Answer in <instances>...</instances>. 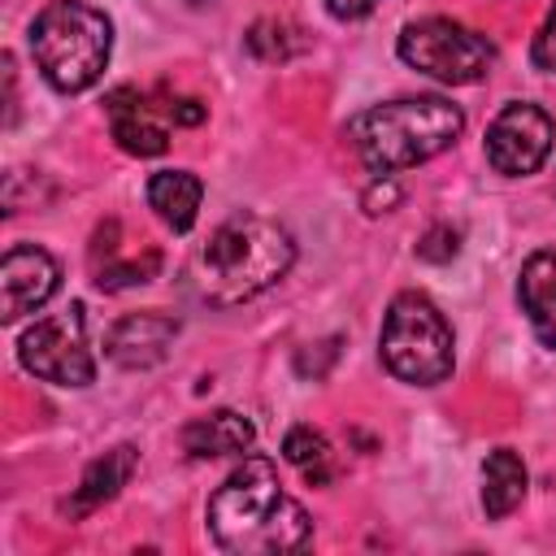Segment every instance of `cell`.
<instances>
[{"label": "cell", "mask_w": 556, "mask_h": 556, "mask_svg": "<svg viewBox=\"0 0 556 556\" xmlns=\"http://www.w3.org/2000/svg\"><path fill=\"white\" fill-rule=\"evenodd\" d=\"M208 534L230 556H282L313 539V517L282 491L274 460L243 456L226 482L208 495Z\"/></svg>", "instance_id": "6da1fadb"}, {"label": "cell", "mask_w": 556, "mask_h": 556, "mask_svg": "<svg viewBox=\"0 0 556 556\" xmlns=\"http://www.w3.org/2000/svg\"><path fill=\"white\" fill-rule=\"evenodd\" d=\"M295 261V239L282 222L261 213H235L226 217L208 243H200L187 278L204 304L230 308L261 291H269Z\"/></svg>", "instance_id": "7a4b0ae2"}, {"label": "cell", "mask_w": 556, "mask_h": 556, "mask_svg": "<svg viewBox=\"0 0 556 556\" xmlns=\"http://www.w3.org/2000/svg\"><path fill=\"white\" fill-rule=\"evenodd\" d=\"M465 130V113L443 96H404L374 104L348 122V139L369 174H395L452 148Z\"/></svg>", "instance_id": "3957f363"}, {"label": "cell", "mask_w": 556, "mask_h": 556, "mask_svg": "<svg viewBox=\"0 0 556 556\" xmlns=\"http://www.w3.org/2000/svg\"><path fill=\"white\" fill-rule=\"evenodd\" d=\"M30 56L43 74V83L61 96H78L104 78V65L113 56V22L91 9L87 0H52L35 13L30 30Z\"/></svg>", "instance_id": "277c9868"}, {"label": "cell", "mask_w": 556, "mask_h": 556, "mask_svg": "<svg viewBox=\"0 0 556 556\" xmlns=\"http://www.w3.org/2000/svg\"><path fill=\"white\" fill-rule=\"evenodd\" d=\"M378 352L391 378L408 387H439L452 374V326L421 291H400L382 317Z\"/></svg>", "instance_id": "5b68a950"}, {"label": "cell", "mask_w": 556, "mask_h": 556, "mask_svg": "<svg viewBox=\"0 0 556 556\" xmlns=\"http://www.w3.org/2000/svg\"><path fill=\"white\" fill-rule=\"evenodd\" d=\"M400 61L426 78H439L447 87L482 83L495 65V48L486 35L452 22V17H417L400 30L395 43Z\"/></svg>", "instance_id": "8992f818"}, {"label": "cell", "mask_w": 556, "mask_h": 556, "mask_svg": "<svg viewBox=\"0 0 556 556\" xmlns=\"http://www.w3.org/2000/svg\"><path fill=\"white\" fill-rule=\"evenodd\" d=\"M17 361L26 374L52 387H91L96 382V356L87 348V317L83 304H70L61 313L39 317L17 339Z\"/></svg>", "instance_id": "52a82bcc"}, {"label": "cell", "mask_w": 556, "mask_h": 556, "mask_svg": "<svg viewBox=\"0 0 556 556\" xmlns=\"http://www.w3.org/2000/svg\"><path fill=\"white\" fill-rule=\"evenodd\" d=\"M552 139H556L552 117L530 100H513L486 126V165L504 178H526L547 161Z\"/></svg>", "instance_id": "ba28073f"}, {"label": "cell", "mask_w": 556, "mask_h": 556, "mask_svg": "<svg viewBox=\"0 0 556 556\" xmlns=\"http://www.w3.org/2000/svg\"><path fill=\"white\" fill-rule=\"evenodd\" d=\"M61 282V265L52 252L35 243H13L0 261V321H17L52 300Z\"/></svg>", "instance_id": "9c48e42d"}, {"label": "cell", "mask_w": 556, "mask_h": 556, "mask_svg": "<svg viewBox=\"0 0 556 556\" xmlns=\"http://www.w3.org/2000/svg\"><path fill=\"white\" fill-rule=\"evenodd\" d=\"M178 334V317L161 313V308H143V313H126L109 326L104 334V356L117 369H152L165 361L169 343Z\"/></svg>", "instance_id": "30bf717a"}, {"label": "cell", "mask_w": 556, "mask_h": 556, "mask_svg": "<svg viewBox=\"0 0 556 556\" xmlns=\"http://www.w3.org/2000/svg\"><path fill=\"white\" fill-rule=\"evenodd\" d=\"M104 109H109L113 139H117L122 152H130V156H161V152L169 148L165 126L152 117L148 100H143L135 87H117V91H109Z\"/></svg>", "instance_id": "8fae6325"}, {"label": "cell", "mask_w": 556, "mask_h": 556, "mask_svg": "<svg viewBox=\"0 0 556 556\" xmlns=\"http://www.w3.org/2000/svg\"><path fill=\"white\" fill-rule=\"evenodd\" d=\"M256 439V426L235 413V408H217L204 417H191L182 426V452L195 460H213V456H243Z\"/></svg>", "instance_id": "7c38bea8"}, {"label": "cell", "mask_w": 556, "mask_h": 556, "mask_svg": "<svg viewBox=\"0 0 556 556\" xmlns=\"http://www.w3.org/2000/svg\"><path fill=\"white\" fill-rule=\"evenodd\" d=\"M139 469V452L130 447V443H117V447H109L104 456H96L87 469H83V478H78V486H74V495L61 504L70 517H87L91 508H100V504H109L126 482H130V473Z\"/></svg>", "instance_id": "4fadbf2b"}, {"label": "cell", "mask_w": 556, "mask_h": 556, "mask_svg": "<svg viewBox=\"0 0 556 556\" xmlns=\"http://www.w3.org/2000/svg\"><path fill=\"white\" fill-rule=\"evenodd\" d=\"M517 304L543 348H556V252H534L517 274Z\"/></svg>", "instance_id": "5bb4252c"}, {"label": "cell", "mask_w": 556, "mask_h": 556, "mask_svg": "<svg viewBox=\"0 0 556 556\" xmlns=\"http://www.w3.org/2000/svg\"><path fill=\"white\" fill-rule=\"evenodd\" d=\"M200 200H204V182L187 169H161L148 178V204L156 208V217L182 235L195 226V213H200Z\"/></svg>", "instance_id": "9a60e30c"}, {"label": "cell", "mask_w": 556, "mask_h": 556, "mask_svg": "<svg viewBox=\"0 0 556 556\" xmlns=\"http://www.w3.org/2000/svg\"><path fill=\"white\" fill-rule=\"evenodd\" d=\"M526 500V465L513 447H495L482 460V513L491 521L508 517Z\"/></svg>", "instance_id": "2e32d148"}, {"label": "cell", "mask_w": 556, "mask_h": 556, "mask_svg": "<svg viewBox=\"0 0 556 556\" xmlns=\"http://www.w3.org/2000/svg\"><path fill=\"white\" fill-rule=\"evenodd\" d=\"M282 456L304 473V482H313V486L334 482V452H330V443H326L321 430H313V426H291L287 439H282Z\"/></svg>", "instance_id": "e0dca14e"}, {"label": "cell", "mask_w": 556, "mask_h": 556, "mask_svg": "<svg viewBox=\"0 0 556 556\" xmlns=\"http://www.w3.org/2000/svg\"><path fill=\"white\" fill-rule=\"evenodd\" d=\"M304 48H308L304 30L291 26V22H282V17H261V22H252V30H248V52H252L256 61H291V56L304 52Z\"/></svg>", "instance_id": "ac0fdd59"}, {"label": "cell", "mask_w": 556, "mask_h": 556, "mask_svg": "<svg viewBox=\"0 0 556 556\" xmlns=\"http://www.w3.org/2000/svg\"><path fill=\"white\" fill-rule=\"evenodd\" d=\"M161 269V256L156 252H143L135 261H113V265H96V282L100 291H122V287H139V282H152V274Z\"/></svg>", "instance_id": "d6986e66"}, {"label": "cell", "mask_w": 556, "mask_h": 556, "mask_svg": "<svg viewBox=\"0 0 556 556\" xmlns=\"http://www.w3.org/2000/svg\"><path fill=\"white\" fill-rule=\"evenodd\" d=\"M460 252V230L456 226H430L421 239H417V256L421 261H430V265H447L452 256Z\"/></svg>", "instance_id": "ffe728a7"}, {"label": "cell", "mask_w": 556, "mask_h": 556, "mask_svg": "<svg viewBox=\"0 0 556 556\" xmlns=\"http://www.w3.org/2000/svg\"><path fill=\"white\" fill-rule=\"evenodd\" d=\"M395 204H400V187L391 182V174H374V182L361 191V208L378 217V213H391Z\"/></svg>", "instance_id": "44dd1931"}, {"label": "cell", "mask_w": 556, "mask_h": 556, "mask_svg": "<svg viewBox=\"0 0 556 556\" xmlns=\"http://www.w3.org/2000/svg\"><path fill=\"white\" fill-rule=\"evenodd\" d=\"M334 356H339V339L308 343V348H300V356H295V374H304V378H321V374L330 369Z\"/></svg>", "instance_id": "7402d4cb"}, {"label": "cell", "mask_w": 556, "mask_h": 556, "mask_svg": "<svg viewBox=\"0 0 556 556\" xmlns=\"http://www.w3.org/2000/svg\"><path fill=\"white\" fill-rule=\"evenodd\" d=\"M530 61H534L543 74H556V4H552V13L543 17V26H539V35H534Z\"/></svg>", "instance_id": "603a6c76"}, {"label": "cell", "mask_w": 556, "mask_h": 556, "mask_svg": "<svg viewBox=\"0 0 556 556\" xmlns=\"http://www.w3.org/2000/svg\"><path fill=\"white\" fill-rule=\"evenodd\" d=\"M374 4H378V0H326L330 17H339V22H356V17H365Z\"/></svg>", "instance_id": "cb8c5ba5"}, {"label": "cell", "mask_w": 556, "mask_h": 556, "mask_svg": "<svg viewBox=\"0 0 556 556\" xmlns=\"http://www.w3.org/2000/svg\"><path fill=\"white\" fill-rule=\"evenodd\" d=\"M169 117H174L178 126H200V122H204V104H200V100H174V104H169Z\"/></svg>", "instance_id": "d4e9b609"}]
</instances>
